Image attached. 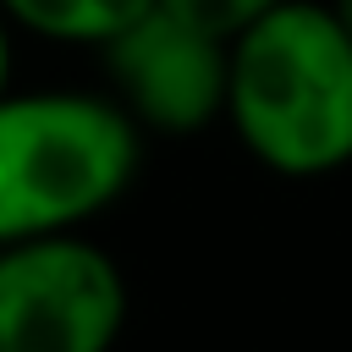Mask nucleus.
I'll use <instances>...</instances> for the list:
<instances>
[{"instance_id":"obj_1","label":"nucleus","mask_w":352,"mask_h":352,"mask_svg":"<svg viewBox=\"0 0 352 352\" xmlns=\"http://www.w3.org/2000/svg\"><path fill=\"white\" fill-rule=\"evenodd\" d=\"M275 176L352 165V38L330 0H286L226 50V116Z\"/></svg>"},{"instance_id":"obj_2","label":"nucleus","mask_w":352,"mask_h":352,"mask_svg":"<svg viewBox=\"0 0 352 352\" xmlns=\"http://www.w3.org/2000/svg\"><path fill=\"white\" fill-rule=\"evenodd\" d=\"M143 165L138 121L94 88H0V242L82 231Z\"/></svg>"},{"instance_id":"obj_3","label":"nucleus","mask_w":352,"mask_h":352,"mask_svg":"<svg viewBox=\"0 0 352 352\" xmlns=\"http://www.w3.org/2000/svg\"><path fill=\"white\" fill-rule=\"evenodd\" d=\"M126 324L121 264L82 231L0 242V352H110Z\"/></svg>"},{"instance_id":"obj_4","label":"nucleus","mask_w":352,"mask_h":352,"mask_svg":"<svg viewBox=\"0 0 352 352\" xmlns=\"http://www.w3.org/2000/svg\"><path fill=\"white\" fill-rule=\"evenodd\" d=\"M226 38L182 22L154 0L99 50V60L110 99L138 121V132L187 138L226 116Z\"/></svg>"},{"instance_id":"obj_5","label":"nucleus","mask_w":352,"mask_h":352,"mask_svg":"<svg viewBox=\"0 0 352 352\" xmlns=\"http://www.w3.org/2000/svg\"><path fill=\"white\" fill-rule=\"evenodd\" d=\"M154 0H0L16 33L44 44H72V50H104Z\"/></svg>"},{"instance_id":"obj_6","label":"nucleus","mask_w":352,"mask_h":352,"mask_svg":"<svg viewBox=\"0 0 352 352\" xmlns=\"http://www.w3.org/2000/svg\"><path fill=\"white\" fill-rule=\"evenodd\" d=\"M160 6L176 11L182 22H192V28H204V33H214V38L231 44L242 28H253L258 16H270L286 0H160Z\"/></svg>"},{"instance_id":"obj_7","label":"nucleus","mask_w":352,"mask_h":352,"mask_svg":"<svg viewBox=\"0 0 352 352\" xmlns=\"http://www.w3.org/2000/svg\"><path fill=\"white\" fill-rule=\"evenodd\" d=\"M11 60H16V28L0 11V88H11Z\"/></svg>"},{"instance_id":"obj_8","label":"nucleus","mask_w":352,"mask_h":352,"mask_svg":"<svg viewBox=\"0 0 352 352\" xmlns=\"http://www.w3.org/2000/svg\"><path fill=\"white\" fill-rule=\"evenodd\" d=\"M330 11L341 16V28H346V38H352V0H330Z\"/></svg>"}]
</instances>
